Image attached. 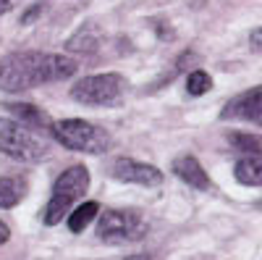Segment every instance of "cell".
Masks as SVG:
<instances>
[{
  "mask_svg": "<svg viewBox=\"0 0 262 260\" xmlns=\"http://www.w3.org/2000/svg\"><path fill=\"white\" fill-rule=\"evenodd\" d=\"M76 61L69 55L58 53H21L13 55L0 76V87L6 92H18V90H32L39 84H53L71 79L76 74Z\"/></svg>",
  "mask_w": 262,
  "mask_h": 260,
  "instance_id": "6da1fadb",
  "label": "cell"
},
{
  "mask_svg": "<svg viewBox=\"0 0 262 260\" xmlns=\"http://www.w3.org/2000/svg\"><path fill=\"white\" fill-rule=\"evenodd\" d=\"M50 132L55 137L58 145H63L66 150L74 153H90V155H102L113 147V137L107 129L81 121V118H66V121H55L50 126Z\"/></svg>",
  "mask_w": 262,
  "mask_h": 260,
  "instance_id": "7a4b0ae2",
  "label": "cell"
},
{
  "mask_svg": "<svg viewBox=\"0 0 262 260\" xmlns=\"http://www.w3.org/2000/svg\"><path fill=\"white\" fill-rule=\"evenodd\" d=\"M86 187H90V171H86L84 166L66 168L53 184V194H50V203L45 208L42 221H45L48 226H55V224L63 221V215H71L74 203L79 197H84Z\"/></svg>",
  "mask_w": 262,
  "mask_h": 260,
  "instance_id": "3957f363",
  "label": "cell"
},
{
  "mask_svg": "<svg viewBox=\"0 0 262 260\" xmlns=\"http://www.w3.org/2000/svg\"><path fill=\"white\" fill-rule=\"evenodd\" d=\"M0 153L21 163H39L48 158V145L16 118H0Z\"/></svg>",
  "mask_w": 262,
  "mask_h": 260,
  "instance_id": "277c9868",
  "label": "cell"
},
{
  "mask_svg": "<svg viewBox=\"0 0 262 260\" xmlns=\"http://www.w3.org/2000/svg\"><path fill=\"white\" fill-rule=\"evenodd\" d=\"M126 95V79L121 74H92L71 87V97L81 105L111 108L118 105Z\"/></svg>",
  "mask_w": 262,
  "mask_h": 260,
  "instance_id": "5b68a950",
  "label": "cell"
},
{
  "mask_svg": "<svg viewBox=\"0 0 262 260\" xmlns=\"http://www.w3.org/2000/svg\"><path fill=\"white\" fill-rule=\"evenodd\" d=\"M147 234V221L139 210H105L97 221V236L107 245L139 242Z\"/></svg>",
  "mask_w": 262,
  "mask_h": 260,
  "instance_id": "8992f818",
  "label": "cell"
},
{
  "mask_svg": "<svg viewBox=\"0 0 262 260\" xmlns=\"http://www.w3.org/2000/svg\"><path fill=\"white\" fill-rule=\"evenodd\" d=\"M113 176L118 182L126 184H139V187H158L163 184V171L149 166V163H139L134 158H118L113 163Z\"/></svg>",
  "mask_w": 262,
  "mask_h": 260,
  "instance_id": "52a82bcc",
  "label": "cell"
},
{
  "mask_svg": "<svg viewBox=\"0 0 262 260\" xmlns=\"http://www.w3.org/2000/svg\"><path fill=\"white\" fill-rule=\"evenodd\" d=\"M223 118H236V121H249L262 126V84L252 87V90L236 95L226 108H223Z\"/></svg>",
  "mask_w": 262,
  "mask_h": 260,
  "instance_id": "ba28073f",
  "label": "cell"
},
{
  "mask_svg": "<svg viewBox=\"0 0 262 260\" xmlns=\"http://www.w3.org/2000/svg\"><path fill=\"white\" fill-rule=\"evenodd\" d=\"M173 173L184 182V184H189V187H194V189H202V192H207L210 187H212V182H210V176H207V171L202 168V163L196 161L194 155H179L176 161H173Z\"/></svg>",
  "mask_w": 262,
  "mask_h": 260,
  "instance_id": "9c48e42d",
  "label": "cell"
},
{
  "mask_svg": "<svg viewBox=\"0 0 262 260\" xmlns=\"http://www.w3.org/2000/svg\"><path fill=\"white\" fill-rule=\"evenodd\" d=\"M102 45V29L97 27V21H86L84 27H79L69 42H66V50L69 53H84V55H90L95 50H100Z\"/></svg>",
  "mask_w": 262,
  "mask_h": 260,
  "instance_id": "30bf717a",
  "label": "cell"
},
{
  "mask_svg": "<svg viewBox=\"0 0 262 260\" xmlns=\"http://www.w3.org/2000/svg\"><path fill=\"white\" fill-rule=\"evenodd\" d=\"M6 108L11 111V116H16L18 124L29 126L32 132H34V129H48V126H53L50 118H48V113L39 111V108H34V105H29V103H8Z\"/></svg>",
  "mask_w": 262,
  "mask_h": 260,
  "instance_id": "8fae6325",
  "label": "cell"
},
{
  "mask_svg": "<svg viewBox=\"0 0 262 260\" xmlns=\"http://www.w3.org/2000/svg\"><path fill=\"white\" fill-rule=\"evenodd\" d=\"M233 176L247 187H262V155L238 158L233 166Z\"/></svg>",
  "mask_w": 262,
  "mask_h": 260,
  "instance_id": "7c38bea8",
  "label": "cell"
},
{
  "mask_svg": "<svg viewBox=\"0 0 262 260\" xmlns=\"http://www.w3.org/2000/svg\"><path fill=\"white\" fill-rule=\"evenodd\" d=\"M27 194V182L18 176H0V208H16Z\"/></svg>",
  "mask_w": 262,
  "mask_h": 260,
  "instance_id": "4fadbf2b",
  "label": "cell"
},
{
  "mask_svg": "<svg viewBox=\"0 0 262 260\" xmlns=\"http://www.w3.org/2000/svg\"><path fill=\"white\" fill-rule=\"evenodd\" d=\"M228 142H231V147L238 150L244 158H247V155H262V137H257V134L233 132V134H228Z\"/></svg>",
  "mask_w": 262,
  "mask_h": 260,
  "instance_id": "5bb4252c",
  "label": "cell"
},
{
  "mask_svg": "<svg viewBox=\"0 0 262 260\" xmlns=\"http://www.w3.org/2000/svg\"><path fill=\"white\" fill-rule=\"evenodd\" d=\"M97 213H100V205H97V203H84V205H79V208L69 215V229H71L74 234L84 231L86 226L97 218Z\"/></svg>",
  "mask_w": 262,
  "mask_h": 260,
  "instance_id": "9a60e30c",
  "label": "cell"
},
{
  "mask_svg": "<svg viewBox=\"0 0 262 260\" xmlns=\"http://www.w3.org/2000/svg\"><path fill=\"white\" fill-rule=\"evenodd\" d=\"M210 87H212V79H210V74L202 71V69H196V71H191V74L186 76V92L194 95V97L205 95Z\"/></svg>",
  "mask_w": 262,
  "mask_h": 260,
  "instance_id": "2e32d148",
  "label": "cell"
},
{
  "mask_svg": "<svg viewBox=\"0 0 262 260\" xmlns=\"http://www.w3.org/2000/svg\"><path fill=\"white\" fill-rule=\"evenodd\" d=\"M249 45H252V50H262V29H254L249 34Z\"/></svg>",
  "mask_w": 262,
  "mask_h": 260,
  "instance_id": "e0dca14e",
  "label": "cell"
},
{
  "mask_svg": "<svg viewBox=\"0 0 262 260\" xmlns=\"http://www.w3.org/2000/svg\"><path fill=\"white\" fill-rule=\"evenodd\" d=\"M8 239H11V229H8L3 221H0V245H6Z\"/></svg>",
  "mask_w": 262,
  "mask_h": 260,
  "instance_id": "ac0fdd59",
  "label": "cell"
},
{
  "mask_svg": "<svg viewBox=\"0 0 262 260\" xmlns=\"http://www.w3.org/2000/svg\"><path fill=\"white\" fill-rule=\"evenodd\" d=\"M123 260H155V257L147 255V252H139V255H128V257H123Z\"/></svg>",
  "mask_w": 262,
  "mask_h": 260,
  "instance_id": "d6986e66",
  "label": "cell"
},
{
  "mask_svg": "<svg viewBox=\"0 0 262 260\" xmlns=\"http://www.w3.org/2000/svg\"><path fill=\"white\" fill-rule=\"evenodd\" d=\"M11 11V0H0V16Z\"/></svg>",
  "mask_w": 262,
  "mask_h": 260,
  "instance_id": "ffe728a7",
  "label": "cell"
},
{
  "mask_svg": "<svg viewBox=\"0 0 262 260\" xmlns=\"http://www.w3.org/2000/svg\"><path fill=\"white\" fill-rule=\"evenodd\" d=\"M0 76H3V66H0Z\"/></svg>",
  "mask_w": 262,
  "mask_h": 260,
  "instance_id": "44dd1931",
  "label": "cell"
}]
</instances>
